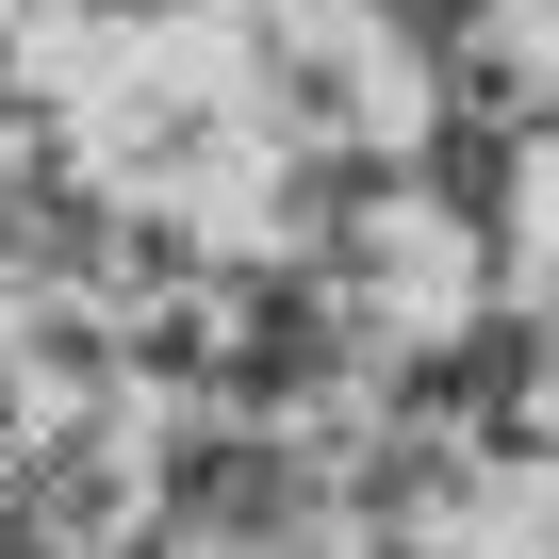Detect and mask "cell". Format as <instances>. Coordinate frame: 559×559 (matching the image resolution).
<instances>
[{
    "label": "cell",
    "instance_id": "obj_1",
    "mask_svg": "<svg viewBox=\"0 0 559 559\" xmlns=\"http://www.w3.org/2000/svg\"><path fill=\"white\" fill-rule=\"evenodd\" d=\"M379 17H395V34H412V50H461V34H477V17H493V0H379Z\"/></svg>",
    "mask_w": 559,
    "mask_h": 559
}]
</instances>
